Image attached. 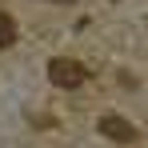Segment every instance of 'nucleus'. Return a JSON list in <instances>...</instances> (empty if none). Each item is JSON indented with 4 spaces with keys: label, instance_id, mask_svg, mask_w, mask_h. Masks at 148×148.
<instances>
[{
    "label": "nucleus",
    "instance_id": "obj_1",
    "mask_svg": "<svg viewBox=\"0 0 148 148\" xmlns=\"http://www.w3.org/2000/svg\"><path fill=\"white\" fill-rule=\"evenodd\" d=\"M48 80L56 88H84V80H88V68L84 64H76L72 56H56L48 64Z\"/></svg>",
    "mask_w": 148,
    "mask_h": 148
},
{
    "label": "nucleus",
    "instance_id": "obj_2",
    "mask_svg": "<svg viewBox=\"0 0 148 148\" xmlns=\"http://www.w3.org/2000/svg\"><path fill=\"white\" fill-rule=\"evenodd\" d=\"M96 128L108 136V140H116V144H132V140H136V128L124 120V116H116V112L100 116V120H96Z\"/></svg>",
    "mask_w": 148,
    "mask_h": 148
},
{
    "label": "nucleus",
    "instance_id": "obj_3",
    "mask_svg": "<svg viewBox=\"0 0 148 148\" xmlns=\"http://www.w3.org/2000/svg\"><path fill=\"white\" fill-rule=\"evenodd\" d=\"M12 40H16V20L8 12H0V48H8Z\"/></svg>",
    "mask_w": 148,
    "mask_h": 148
},
{
    "label": "nucleus",
    "instance_id": "obj_4",
    "mask_svg": "<svg viewBox=\"0 0 148 148\" xmlns=\"http://www.w3.org/2000/svg\"><path fill=\"white\" fill-rule=\"evenodd\" d=\"M52 4H72V0H52Z\"/></svg>",
    "mask_w": 148,
    "mask_h": 148
}]
</instances>
